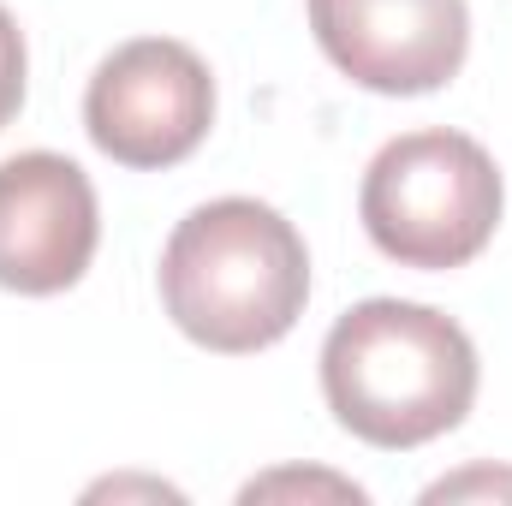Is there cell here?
I'll return each instance as SVG.
<instances>
[{
	"label": "cell",
	"instance_id": "obj_1",
	"mask_svg": "<svg viewBox=\"0 0 512 506\" xmlns=\"http://www.w3.org/2000/svg\"><path fill=\"white\" fill-rule=\"evenodd\" d=\"M322 393L358 441L405 453L465 423L477 399V346L429 304L370 298L328 328Z\"/></svg>",
	"mask_w": 512,
	"mask_h": 506
},
{
	"label": "cell",
	"instance_id": "obj_2",
	"mask_svg": "<svg viewBox=\"0 0 512 506\" xmlns=\"http://www.w3.org/2000/svg\"><path fill=\"white\" fill-rule=\"evenodd\" d=\"M310 298V256L298 227L256 203L221 197L191 209L161 251V304L185 340L209 352H262L292 334Z\"/></svg>",
	"mask_w": 512,
	"mask_h": 506
},
{
	"label": "cell",
	"instance_id": "obj_3",
	"mask_svg": "<svg viewBox=\"0 0 512 506\" xmlns=\"http://www.w3.org/2000/svg\"><path fill=\"white\" fill-rule=\"evenodd\" d=\"M364 233L399 268H459L501 227L495 155L465 131H405L364 173Z\"/></svg>",
	"mask_w": 512,
	"mask_h": 506
},
{
	"label": "cell",
	"instance_id": "obj_4",
	"mask_svg": "<svg viewBox=\"0 0 512 506\" xmlns=\"http://www.w3.org/2000/svg\"><path fill=\"white\" fill-rule=\"evenodd\" d=\"M90 143L120 167H173L215 126V78L197 48L137 36L114 48L84 90Z\"/></svg>",
	"mask_w": 512,
	"mask_h": 506
},
{
	"label": "cell",
	"instance_id": "obj_5",
	"mask_svg": "<svg viewBox=\"0 0 512 506\" xmlns=\"http://www.w3.org/2000/svg\"><path fill=\"white\" fill-rule=\"evenodd\" d=\"M322 54L376 96L441 90L471 48L465 0H310Z\"/></svg>",
	"mask_w": 512,
	"mask_h": 506
},
{
	"label": "cell",
	"instance_id": "obj_6",
	"mask_svg": "<svg viewBox=\"0 0 512 506\" xmlns=\"http://www.w3.org/2000/svg\"><path fill=\"white\" fill-rule=\"evenodd\" d=\"M102 239L96 185L78 161L30 149L0 161V286L48 298L84 280Z\"/></svg>",
	"mask_w": 512,
	"mask_h": 506
},
{
	"label": "cell",
	"instance_id": "obj_7",
	"mask_svg": "<svg viewBox=\"0 0 512 506\" xmlns=\"http://www.w3.org/2000/svg\"><path fill=\"white\" fill-rule=\"evenodd\" d=\"M24 108V36L12 24V12L0 6V131Z\"/></svg>",
	"mask_w": 512,
	"mask_h": 506
}]
</instances>
